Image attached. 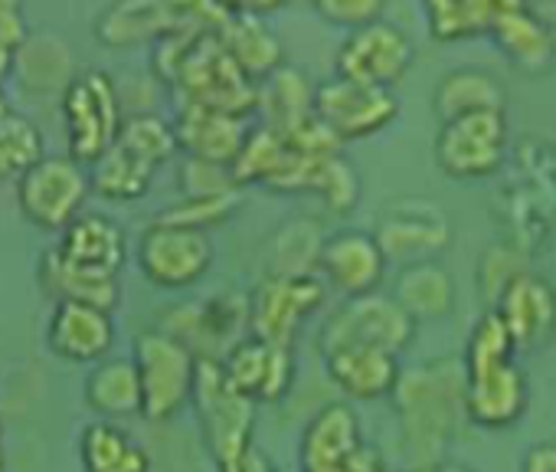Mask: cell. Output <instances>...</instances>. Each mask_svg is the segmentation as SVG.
Segmentation results:
<instances>
[{
	"instance_id": "cell-1",
	"label": "cell",
	"mask_w": 556,
	"mask_h": 472,
	"mask_svg": "<svg viewBox=\"0 0 556 472\" xmlns=\"http://www.w3.org/2000/svg\"><path fill=\"white\" fill-rule=\"evenodd\" d=\"M403 452L413 469L445 459L465 417V368L462 358H435L400 374L393 387Z\"/></svg>"
},
{
	"instance_id": "cell-2",
	"label": "cell",
	"mask_w": 556,
	"mask_h": 472,
	"mask_svg": "<svg viewBox=\"0 0 556 472\" xmlns=\"http://www.w3.org/2000/svg\"><path fill=\"white\" fill-rule=\"evenodd\" d=\"M223 17L216 0H112L96 17V40L109 50L157 47L174 37L216 34Z\"/></svg>"
},
{
	"instance_id": "cell-3",
	"label": "cell",
	"mask_w": 556,
	"mask_h": 472,
	"mask_svg": "<svg viewBox=\"0 0 556 472\" xmlns=\"http://www.w3.org/2000/svg\"><path fill=\"white\" fill-rule=\"evenodd\" d=\"M190 407L213 465L226 462L252 443L255 433V403L226 377L223 364L213 358H197Z\"/></svg>"
},
{
	"instance_id": "cell-4",
	"label": "cell",
	"mask_w": 556,
	"mask_h": 472,
	"mask_svg": "<svg viewBox=\"0 0 556 472\" xmlns=\"http://www.w3.org/2000/svg\"><path fill=\"white\" fill-rule=\"evenodd\" d=\"M131 361L141 384V417L148 423H170L190 407L197 355L161 328H144L131 341Z\"/></svg>"
},
{
	"instance_id": "cell-5",
	"label": "cell",
	"mask_w": 556,
	"mask_h": 472,
	"mask_svg": "<svg viewBox=\"0 0 556 472\" xmlns=\"http://www.w3.org/2000/svg\"><path fill=\"white\" fill-rule=\"evenodd\" d=\"M60 112L66 128V154L79 164H92L105 154L122 132V99L115 79L105 70H83L60 92Z\"/></svg>"
},
{
	"instance_id": "cell-6",
	"label": "cell",
	"mask_w": 556,
	"mask_h": 472,
	"mask_svg": "<svg viewBox=\"0 0 556 472\" xmlns=\"http://www.w3.org/2000/svg\"><path fill=\"white\" fill-rule=\"evenodd\" d=\"M213 260H216V247L210 240V229L180 226L157 216L141 229L135 247V263L141 276L154 289H167V293L193 289L213 270Z\"/></svg>"
},
{
	"instance_id": "cell-7",
	"label": "cell",
	"mask_w": 556,
	"mask_h": 472,
	"mask_svg": "<svg viewBox=\"0 0 556 472\" xmlns=\"http://www.w3.org/2000/svg\"><path fill=\"white\" fill-rule=\"evenodd\" d=\"M302 472H383V452L364 439L361 417L351 400L325 403L305 426L299 446Z\"/></svg>"
},
{
	"instance_id": "cell-8",
	"label": "cell",
	"mask_w": 556,
	"mask_h": 472,
	"mask_svg": "<svg viewBox=\"0 0 556 472\" xmlns=\"http://www.w3.org/2000/svg\"><path fill=\"white\" fill-rule=\"evenodd\" d=\"M416 338V322L403 312V306L374 289L361 296H344V302L325 319L318 332V351H331L338 345H374L393 355H403Z\"/></svg>"
},
{
	"instance_id": "cell-9",
	"label": "cell",
	"mask_w": 556,
	"mask_h": 472,
	"mask_svg": "<svg viewBox=\"0 0 556 472\" xmlns=\"http://www.w3.org/2000/svg\"><path fill=\"white\" fill-rule=\"evenodd\" d=\"M377 236V244L387 257V263H422V260H439L448 244H452V220L442 210V203H435L432 197H396L390 200L380 216L377 226L370 229Z\"/></svg>"
},
{
	"instance_id": "cell-10",
	"label": "cell",
	"mask_w": 556,
	"mask_h": 472,
	"mask_svg": "<svg viewBox=\"0 0 556 472\" xmlns=\"http://www.w3.org/2000/svg\"><path fill=\"white\" fill-rule=\"evenodd\" d=\"M435 164L452 181H484L507 154V112H471L439 122L432 141Z\"/></svg>"
},
{
	"instance_id": "cell-11",
	"label": "cell",
	"mask_w": 556,
	"mask_h": 472,
	"mask_svg": "<svg viewBox=\"0 0 556 472\" xmlns=\"http://www.w3.org/2000/svg\"><path fill=\"white\" fill-rule=\"evenodd\" d=\"M89 167L70 154H43L17 181V207L27 223L60 233L89 200Z\"/></svg>"
},
{
	"instance_id": "cell-12",
	"label": "cell",
	"mask_w": 556,
	"mask_h": 472,
	"mask_svg": "<svg viewBox=\"0 0 556 472\" xmlns=\"http://www.w3.org/2000/svg\"><path fill=\"white\" fill-rule=\"evenodd\" d=\"M413 63L416 44L409 40V34L380 17L344 34L334 53V76L364 86L396 89L413 70Z\"/></svg>"
},
{
	"instance_id": "cell-13",
	"label": "cell",
	"mask_w": 556,
	"mask_h": 472,
	"mask_svg": "<svg viewBox=\"0 0 556 472\" xmlns=\"http://www.w3.org/2000/svg\"><path fill=\"white\" fill-rule=\"evenodd\" d=\"M184 341L197 358L219 361L239 338L249 335V296L219 293L210 299H187L161 312L154 325Z\"/></svg>"
},
{
	"instance_id": "cell-14",
	"label": "cell",
	"mask_w": 556,
	"mask_h": 472,
	"mask_svg": "<svg viewBox=\"0 0 556 472\" xmlns=\"http://www.w3.org/2000/svg\"><path fill=\"white\" fill-rule=\"evenodd\" d=\"M315 119L341 145L364 141L387 132L400 119V99L393 89L331 76L315 86Z\"/></svg>"
},
{
	"instance_id": "cell-15",
	"label": "cell",
	"mask_w": 556,
	"mask_h": 472,
	"mask_svg": "<svg viewBox=\"0 0 556 472\" xmlns=\"http://www.w3.org/2000/svg\"><path fill=\"white\" fill-rule=\"evenodd\" d=\"M325 280L308 276H275L265 273L249 293V335L295 345L302 325L325 306Z\"/></svg>"
},
{
	"instance_id": "cell-16",
	"label": "cell",
	"mask_w": 556,
	"mask_h": 472,
	"mask_svg": "<svg viewBox=\"0 0 556 472\" xmlns=\"http://www.w3.org/2000/svg\"><path fill=\"white\" fill-rule=\"evenodd\" d=\"M226 377L255 403H278L286 400L289 390L295 387L299 361H295V345L286 341H268L258 335L239 338L223 358H219Z\"/></svg>"
},
{
	"instance_id": "cell-17",
	"label": "cell",
	"mask_w": 556,
	"mask_h": 472,
	"mask_svg": "<svg viewBox=\"0 0 556 472\" xmlns=\"http://www.w3.org/2000/svg\"><path fill=\"white\" fill-rule=\"evenodd\" d=\"M387 266L390 263L377 244V236L357 226L328 233L318 257V276L325 280L328 289L341 296H361L380 289Z\"/></svg>"
},
{
	"instance_id": "cell-18",
	"label": "cell",
	"mask_w": 556,
	"mask_h": 472,
	"mask_svg": "<svg viewBox=\"0 0 556 472\" xmlns=\"http://www.w3.org/2000/svg\"><path fill=\"white\" fill-rule=\"evenodd\" d=\"M491 309L501 315L517 351H540L556 338V289L530 270L517 273Z\"/></svg>"
},
{
	"instance_id": "cell-19",
	"label": "cell",
	"mask_w": 556,
	"mask_h": 472,
	"mask_svg": "<svg viewBox=\"0 0 556 472\" xmlns=\"http://www.w3.org/2000/svg\"><path fill=\"white\" fill-rule=\"evenodd\" d=\"M56 253L86 273L118 280L128 263V233L115 216L83 210L60 229Z\"/></svg>"
},
{
	"instance_id": "cell-20",
	"label": "cell",
	"mask_w": 556,
	"mask_h": 472,
	"mask_svg": "<svg viewBox=\"0 0 556 472\" xmlns=\"http://www.w3.org/2000/svg\"><path fill=\"white\" fill-rule=\"evenodd\" d=\"M115 312L83 306V302H53L47 322V348L70 364H96L109 358L115 345Z\"/></svg>"
},
{
	"instance_id": "cell-21",
	"label": "cell",
	"mask_w": 556,
	"mask_h": 472,
	"mask_svg": "<svg viewBox=\"0 0 556 472\" xmlns=\"http://www.w3.org/2000/svg\"><path fill=\"white\" fill-rule=\"evenodd\" d=\"M530 407V381L517 361L465 374V417L484 430H507L520 423Z\"/></svg>"
},
{
	"instance_id": "cell-22",
	"label": "cell",
	"mask_w": 556,
	"mask_h": 472,
	"mask_svg": "<svg viewBox=\"0 0 556 472\" xmlns=\"http://www.w3.org/2000/svg\"><path fill=\"white\" fill-rule=\"evenodd\" d=\"M321 358L331 384L351 400L390 397L403 374L400 355L374 345H338L331 351H321Z\"/></svg>"
},
{
	"instance_id": "cell-23",
	"label": "cell",
	"mask_w": 556,
	"mask_h": 472,
	"mask_svg": "<svg viewBox=\"0 0 556 472\" xmlns=\"http://www.w3.org/2000/svg\"><path fill=\"white\" fill-rule=\"evenodd\" d=\"M174 135H177V148L187 158H200V161H216V164H232L242 141H245V122L242 115H229L210 105H193L184 102L177 112Z\"/></svg>"
},
{
	"instance_id": "cell-24",
	"label": "cell",
	"mask_w": 556,
	"mask_h": 472,
	"mask_svg": "<svg viewBox=\"0 0 556 472\" xmlns=\"http://www.w3.org/2000/svg\"><path fill=\"white\" fill-rule=\"evenodd\" d=\"M216 40L232 66L255 86L286 63L282 37L265 24L262 14H226L216 27Z\"/></svg>"
},
{
	"instance_id": "cell-25",
	"label": "cell",
	"mask_w": 556,
	"mask_h": 472,
	"mask_svg": "<svg viewBox=\"0 0 556 472\" xmlns=\"http://www.w3.org/2000/svg\"><path fill=\"white\" fill-rule=\"evenodd\" d=\"M488 37L494 40L501 57L510 63V70H517L527 79H540L556 66V44H553L546 24L530 11V4L501 17L488 30Z\"/></svg>"
},
{
	"instance_id": "cell-26",
	"label": "cell",
	"mask_w": 556,
	"mask_h": 472,
	"mask_svg": "<svg viewBox=\"0 0 556 472\" xmlns=\"http://www.w3.org/2000/svg\"><path fill=\"white\" fill-rule=\"evenodd\" d=\"M315 86L305 70L282 63L255 86V109L265 115L268 128L292 135L315 119Z\"/></svg>"
},
{
	"instance_id": "cell-27",
	"label": "cell",
	"mask_w": 556,
	"mask_h": 472,
	"mask_svg": "<svg viewBox=\"0 0 556 472\" xmlns=\"http://www.w3.org/2000/svg\"><path fill=\"white\" fill-rule=\"evenodd\" d=\"M37 286L50 302H83L105 312H115L122 302V283L115 276H96L56 253V247L43 250L37 260Z\"/></svg>"
},
{
	"instance_id": "cell-28",
	"label": "cell",
	"mask_w": 556,
	"mask_h": 472,
	"mask_svg": "<svg viewBox=\"0 0 556 472\" xmlns=\"http://www.w3.org/2000/svg\"><path fill=\"white\" fill-rule=\"evenodd\" d=\"M393 299L403 306V312L419 325V322H435L455 312V280L439 260H422L400 266L396 283H393Z\"/></svg>"
},
{
	"instance_id": "cell-29",
	"label": "cell",
	"mask_w": 556,
	"mask_h": 472,
	"mask_svg": "<svg viewBox=\"0 0 556 472\" xmlns=\"http://www.w3.org/2000/svg\"><path fill=\"white\" fill-rule=\"evenodd\" d=\"M432 112L439 122L471 112H507V86L481 66L448 70L432 92Z\"/></svg>"
},
{
	"instance_id": "cell-30",
	"label": "cell",
	"mask_w": 556,
	"mask_h": 472,
	"mask_svg": "<svg viewBox=\"0 0 556 472\" xmlns=\"http://www.w3.org/2000/svg\"><path fill=\"white\" fill-rule=\"evenodd\" d=\"M83 472H151L148 449L115 420H92L79 433Z\"/></svg>"
},
{
	"instance_id": "cell-31",
	"label": "cell",
	"mask_w": 556,
	"mask_h": 472,
	"mask_svg": "<svg viewBox=\"0 0 556 472\" xmlns=\"http://www.w3.org/2000/svg\"><path fill=\"white\" fill-rule=\"evenodd\" d=\"M86 403L105 420L141 417V384L131 358H102L86 377Z\"/></svg>"
},
{
	"instance_id": "cell-32",
	"label": "cell",
	"mask_w": 556,
	"mask_h": 472,
	"mask_svg": "<svg viewBox=\"0 0 556 472\" xmlns=\"http://www.w3.org/2000/svg\"><path fill=\"white\" fill-rule=\"evenodd\" d=\"M154 174L157 167L151 161H144L141 154H135L128 145L115 138V145L89 164V187L92 194L112 203H131L151 190Z\"/></svg>"
},
{
	"instance_id": "cell-33",
	"label": "cell",
	"mask_w": 556,
	"mask_h": 472,
	"mask_svg": "<svg viewBox=\"0 0 556 472\" xmlns=\"http://www.w3.org/2000/svg\"><path fill=\"white\" fill-rule=\"evenodd\" d=\"M325 226L321 220L302 213L286 220L271 233V240L265 247V260H268V273L275 276H308L318 273V257H321V244H325Z\"/></svg>"
},
{
	"instance_id": "cell-34",
	"label": "cell",
	"mask_w": 556,
	"mask_h": 472,
	"mask_svg": "<svg viewBox=\"0 0 556 472\" xmlns=\"http://www.w3.org/2000/svg\"><path fill=\"white\" fill-rule=\"evenodd\" d=\"M14 76H21L24 89L50 96L63 92L73 79V57L70 47L56 37H27V44L14 53Z\"/></svg>"
},
{
	"instance_id": "cell-35",
	"label": "cell",
	"mask_w": 556,
	"mask_h": 472,
	"mask_svg": "<svg viewBox=\"0 0 556 472\" xmlns=\"http://www.w3.org/2000/svg\"><path fill=\"white\" fill-rule=\"evenodd\" d=\"M47 154L40 125L24 112L0 115V184H17Z\"/></svg>"
},
{
	"instance_id": "cell-36",
	"label": "cell",
	"mask_w": 556,
	"mask_h": 472,
	"mask_svg": "<svg viewBox=\"0 0 556 472\" xmlns=\"http://www.w3.org/2000/svg\"><path fill=\"white\" fill-rule=\"evenodd\" d=\"M517 345L510 338V332L504 328L501 315L494 309H488L471 335H468V345H465V355H462V368L465 374H478V371H491V368H501V364H510L517 361Z\"/></svg>"
},
{
	"instance_id": "cell-37",
	"label": "cell",
	"mask_w": 556,
	"mask_h": 472,
	"mask_svg": "<svg viewBox=\"0 0 556 472\" xmlns=\"http://www.w3.org/2000/svg\"><path fill=\"white\" fill-rule=\"evenodd\" d=\"M308 194H318L321 203L334 213H354L361 203V174L341 151H331L315 164Z\"/></svg>"
},
{
	"instance_id": "cell-38",
	"label": "cell",
	"mask_w": 556,
	"mask_h": 472,
	"mask_svg": "<svg viewBox=\"0 0 556 472\" xmlns=\"http://www.w3.org/2000/svg\"><path fill=\"white\" fill-rule=\"evenodd\" d=\"M118 141L128 145L135 154H141L144 161H151L157 171L180 151L177 148V135H174V125L161 115H135V119H125L122 122V132H118Z\"/></svg>"
},
{
	"instance_id": "cell-39",
	"label": "cell",
	"mask_w": 556,
	"mask_h": 472,
	"mask_svg": "<svg viewBox=\"0 0 556 472\" xmlns=\"http://www.w3.org/2000/svg\"><path fill=\"white\" fill-rule=\"evenodd\" d=\"M180 194L184 197H219V194H239V181L232 174V164L200 161L187 158L180 164Z\"/></svg>"
},
{
	"instance_id": "cell-40",
	"label": "cell",
	"mask_w": 556,
	"mask_h": 472,
	"mask_svg": "<svg viewBox=\"0 0 556 472\" xmlns=\"http://www.w3.org/2000/svg\"><path fill=\"white\" fill-rule=\"evenodd\" d=\"M239 194H219V197H184L180 203L167 207L157 220L167 223H180V226H197V229H210L223 220H229L236 213Z\"/></svg>"
},
{
	"instance_id": "cell-41",
	"label": "cell",
	"mask_w": 556,
	"mask_h": 472,
	"mask_svg": "<svg viewBox=\"0 0 556 472\" xmlns=\"http://www.w3.org/2000/svg\"><path fill=\"white\" fill-rule=\"evenodd\" d=\"M422 8H426V21H429L432 40L455 44V40L478 37L475 14H471V0H422Z\"/></svg>"
},
{
	"instance_id": "cell-42",
	"label": "cell",
	"mask_w": 556,
	"mask_h": 472,
	"mask_svg": "<svg viewBox=\"0 0 556 472\" xmlns=\"http://www.w3.org/2000/svg\"><path fill=\"white\" fill-rule=\"evenodd\" d=\"M315 14L338 30H354L370 21H380L387 11V0H312Z\"/></svg>"
},
{
	"instance_id": "cell-43",
	"label": "cell",
	"mask_w": 556,
	"mask_h": 472,
	"mask_svg": "<svg viewBox=\"0 0 556 472\" xmlns=\"http://www.w3.org/2000/svg\"><path fill=\"white\" fill-rule=\"evenodd\" d=\"M523 270H527V263H523V257H520L514 247H504V244L491 247V250L481 257V266H478V289H481V296L494 302L497 293H501L517 273H523Z\"/></svg>"
},
{
	"instance_id": "cell-44",
	"label": "cell",
	"mask_w": 556,
	"mask_h": 472,
	"mask_svg": "<svg viewBox=\"0 0 556 472\" xmlns=\"http://www.w3.org/2000/svg\"><path fill=\"white\" fill-rule=\"evenodd\" d=\"M527 0H471V14H475V30L488 34L501 17L520 11Z\"/></svg>"
},
{
	"instance_id": "cell-45",
	"label": "cell",
	"mask_w": 556,
	"mask_h": 472,
	"mask_svg": "<svg viewBox=\"0 0 556 472\" xmlns=\"http://www.w3.org/2000/svg\"><path fill=\"white\" fill-rule=\"evenodd\" d=\"M30 37L24 11H0V53H17Z\"/></svg>"
},
{
	"instance_id": "cell-46",
	"label": "cell",
	"mask_w": 556,
	"mask_h": 472,
	"mask_svg": "<svg viewBox=\"0 0 556 472\" xmlns=\"http://www.w3.org/2000/svg\"><path fill=\"white\" fill-rule=\"evenodd\" d=\"M216 472H278V469H275V462L255 443H249L245 449H239L236 456L219 462Z\"/></svg>"
},
{
	"instance_id": "cell-47",
	"label": "cell",
	"mask_w": 556,
	"mask_h": 472,
	"mask_svg": "<svg viewBox=\"0 0 556 472\" xmlns=\"http://www.w3.org/2000/svg\"><path fill=\"white\" fill-rule=\"evenodd\" d=\"M520 472H556V439L533 443V446L523 452Z\"/></svg>"
},
{
	"instance_id": "cell-48",
	"label": "cell",
	"mask_w": 556,
	"mask_h": 472,
	"mask_svg": "<svg viewBox=\"0 0 556 472\" xmlns=\"http://www.w3.org/2000/svg\"><path fill=\"white\" fill-rule=\"evenodd\" d=\"M286 0H216V8L223 14H265V11H275Z\"/></svg>"
},
{
	"instance_id": "cell-49",
	"label": "cell",
	"mask_w": 556,
	"mask_h": 472,
	"mask_svg": "<svg viewBox=\"0 0 556 472\" xmlns=\"http://www.w3.org/2000/svg\"><path fill=\"white\" fill-rule=\"evenodd\" d=\"M11 79H14V53H0V115L11 112V96H8Z\"/></svg>"
},
{
	"instance_id": "cell-50",
	"label": "cell",
	"mask_w": 556,
	"mask_h": 472,
	"mask_svg": "<svg viewBox=\"0 0 556 472\" xmlns=\"http://www.w3.org/2000/svg\"><path fill=\"white\" fill-rule=\"evenodd\" d=\"M527 4H530V11L546 24L549 37H553V44H556V0H527Z\"/></svg>"
},
{
	"instance_id": "cell-51",
	"label": "cell",
	"mask_w": 556,
	"mask_h": 472,
	"mask_svg": "<svg viewBox=\"0 0 556 472\" xmlns=\"http://www.w3.org/2000/svg\"><path fill=\"white\" fill-rule=\"evenodd\" d=\"M419 472H475V469H468V465H458V462H448V459H442V462L422 465Z\"/></svg>"
},
{
	"instance_id": "cell-52",
	"label": "cell",
	"mask_w": 556,
	"mask_h": 472,
	"mask_svg": "<svg viewBox=\"0 0 556 472\" xmlns=\"http://www.w3.org/2000/svg\"><path fill=\"white\" fill-rule=\"evenodd\" d=\"M0 11H24V0H0Z\"/></svg>"
},
{
	"instance_id": "cell-53",
	"label": "cell",
	"mask_w": 556,
	"mask_h": 472,
	"mask_svg": "<svg viewBox=\"0 0 556 472\" xmlns=\"http://www.w3.org/2000/svg\"><path fill=\"white\" fill-rule=\"evenodd\" d=\"M0 472H8V456L4 452H0Z\"/></svg>"
},
{
	"instance_id": "cell-54",
	"label": "cell",
	"mask_w": 556,
	"mask_h": 472,
	"mask_svg": "<svg viewBox=\"0 0 556 472\" xmlns=\"http://www.w3.org/2000/svg\"><path fill=\"white\" fill-rule=\"evenodd\" d=\"M0 443H4V423H0Z\"/></svg>"
},
{
	"instance_id": "cell-55",
	"label": "cell",
	"mask_w": 556,
	"mask_h": 472,
	"mask_svg": "<svg viewBox=\"0 0 556 472\" xmlns=\"http://www.w3.org/2000/svg\"><path fill=\"white\" fill-rule=\"evenodd\" d=\"M383 472H393V469H383ZM403 472H419V469H403Z\"/></svg>"
}]
</instances>
